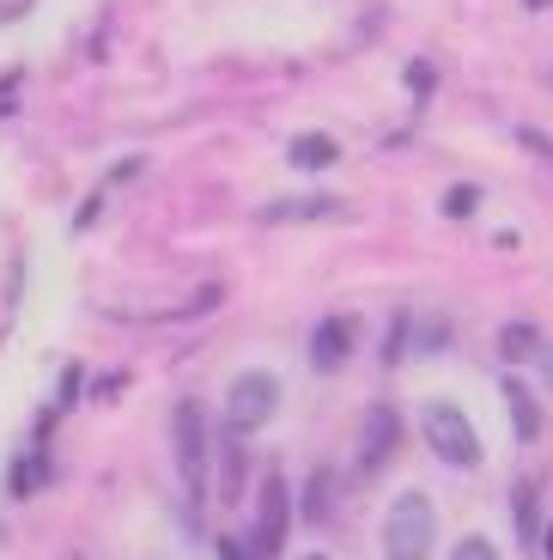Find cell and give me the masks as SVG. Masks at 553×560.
Instances as JSON below:
<instances>
[{
  "label": "cell",
  "instance_id": "6da1fadb",
  "mask_svg": "<svg viewBox=\"0 0 553 560\" xmlns=\"http://www.w3.org/2000/svg\"><path fill=\"white\" fill-rule=\"evenodd\" d=\"M438 542V505L420 488L396 493L384 512V560H426Z\"/></svg>",
  "mask_w": 553,
  "mask_h": 560
},
{
  "label": "cell",
  "instance_id": "7a4b0ae2",
  "mask_svg": "<svg viewBox=\"0 0 553 560\" xmlns=\"http://www.w3.org/2000/svg\"><path fill=\"white\" fill-rule=\"evenodd\" d=\"M420 427H426V445L432 457H444L450 469H474L481 463V433H474V420L462 415L457 402H426V415H420Z\"/></svg>",
  "mask_w": 553,
  "mask_h": 560
},
{
  "label": "cell",
  "instance_id": "3957f363",
  "mask_svg": "<svg viewBox=\"0 0 553 560\" xmlns=\"http://www.w3.org/2000/svg\"><path fill=\"white\" fill-rule=\"evenodd\" d=\"M274 408H280V378L274 372H237V378L225 384V420H232V433L268 427Z\"/></svg>",
  "mask_w": 553,
  "mask_h": 560
},
{
  "label": "cell",
  "instance_id": "277c9868",
  "mask_svg": "<svg viewBox=\"0 0 553 560\" xmlns=\"http://www.w3.org/2000/svg\"><path fill=\"white\" fill-rule=\"evenodd\" d=\"M170 439H177L183 488H189V500L201 505V493H208V420H201V408H195V402L170 408Z\"/></svg>",
  "mask_w": 553,
  "mask_h": 560
},
{
  "label": "cell",
  "instance_id": "5b68a950",
  "mask_svg": "<svg viewBox=\"0 0 553 560\" xmlns=\"http://www.w3.org/2000/svg\"><path fill=\"white\" fill-rule=\"evenodd\" d=\"M286 476H262V488H256V536H249V548H256V560H274L280 548H286Z\"/></svg>",
  "mask_w": 553,
  "mask_h": 560
},
{
  "label": "cell",
  "instance_id": "8992f818",
  "mask_svg": "<svg viewBox=\"0 0 553 560\" xmlns=\"http://www.w3.org/2000/svg\"><path fill=\"white\" fill-rule=\"evenodd\" d=\"M401 445V415L389 402L365 408V427H360V476H377Z\"/></svg>",
  "mask_w": 553,
  "mask_h": 560
},
{
  "label": "cell",
  "instance_id": "52a82bcc",
  "mask_svg": "<svg viewBox=\"0 0 553 560\" xmlns=\"http://www.w3.org/2000/svg\"><path fill=\"white\" fill-rule=\"evenodd\" d=\"M346 353H353V323L322 317L317 329H310V365H317V372H341Z\"/></svg>",
  "mask_w": 553,
  "mask_h": 560
},
{
  "label": "cell",
  "instance_id": "ba28073f",
  "mask_svg": "<svg viewBox=\"0 0 553 560\" xmlns=\"http://www.w3.org/2000/svg\"><path fill=\"white\" fill-rule=\"evenodd\" d=\"M341 201L334 196H298V201H268L262 208V220L268 225H286V220H341Z\"/></svg>",
  "mask_w": 553,
  "mask_h": 560
},
{
  "label": "cell",
  "instance_id": "9c48e42d",
  "mask_svg": "<svg viewBox=\"0 0 553 560\" xmlns=\"http://www.w3.org/2000/svg\"><path fill=\"white\" fill-rule=\"evenodd\" d=\"M244 469H249L244 433H225V439H220V500H225V505L244 500Z\"/></svg>",
  "mask_w": 553,
  "mask_h": 560
},
{
  "label": "cell",
  "instance_id": "30bf717a",
  "mask_svg": "<svg viewBox=\"0 0 553 560\" xmlns=\"http://www.w3.org/2000/svg\"><path fill=\"white\" fill-rule=\"evenodd\" d=\"M286 159L298 171H329V165H341V140H329V135H292Z\"/></svg>",
  "mask_w": 553,
  "mask_h": 560
},
{
  "label": "cell",
  "instance_id": "8fae6325",
  "mask_svg": "<svg viewBox=\"0 0 553 560\" xmlns=\"http://www.w3.org/2000/svg\"><path fill=\"white\" fill-rule=\"evenodd\" d=\"M505 402H511V433H517V445H536V439H541V408H536V396H529L517 378H505Z\"/></svg>",
  "mask_w": 553,
  "mask_h": 560
},
{
  "label": "cell",
  "instance_id": "7c38bea8",
  "mask_svg": "<svg viewBox=\"0 0 553 560\" xmlns=\"http://www.w3.org/2000/svg\"><path fill=\"white\" fill-rule=\"evenodd\" d=\"M536 353H541V329H536V323H505V329H498V360L523 365V360H536Z\"/></svg>",
  "mask_w": 553,
  "mask_h": 560
},
{
  "label": "cell",
  "instance_id": "4fadbf2b",
  "mask_svg": "<svg viewBox=\"0 0 553 560\" xmlns=\"http://www.w3.org/2000/svg\"><path fill=\"white\" fill-rule=\"evenodd\" d=\"M43 481H49V457H43V451H25V457L13 463V476H7V493H13V500H25V493H37Z\"/></svg>",
  "mask_w": 553,
  "mask_h": 560
},
{
  "label": "cell",
  "instance_id": "5bb4252c",
  "mask_svg": "<svg viewBox=\"0 0 553 560\" xmlns=\"http://www.w3.org/2000/svg\"><path fill=\"white\" fill-rule=\"evenodd\" d=\"M511 505H517V542L536 548V536H541V500H536V488H529V481H517Z\"/></svg>",
  "mask_w": 553,
  "mask_h": 560
},
{
  "label": "cell",
  "instance_id": "9a60e30c",
  "mask_svg": "<svg viewBox=\"0 0 553 560\" xmlns=\"http://www.w3.org/2000/svg\"><path fill=\"white\" fill-rule=\"evenodd\" d=\"M329 500H334V469H317V476H310V488H305L298 518H305V524H322V518H329Z\"/></svg>",
  "mask_w": 553,
  "mask_h": 560
},
{
  "label": "cell",
  "instance_id": "2e32d148",
  "mask_svg": "<svg viewBox=\"0 0 553 560\" xmlns=\"http://www.w3.org/2000/svg\"><path fill=\"white\" fill-rule=\"evenodd\" d=\"M474 208H481V189H474V183H457V189L444 196V213H450V220H469Z\"/></svg>",
  "mask_w": 553,
  "mask_h": 560
},
{
  "label": "cell",
  "instance_id": "e0dca14e",
  "mask_svg": "<svg viewBox=\"0 0 553 560\" xmlns=\"http://www.w3.org/2000/svg\"><path fill=\"white\" fill-rule=\"evenodd\" d=\"M450 560H498V548L486 542V536H462V542L450 548Z\"/></svg>",
  "mask_w": 553,
  "mask_h": 560
},
{
  "label": "cell",
  "instance_id": "ac0fdd59",
  "mask_svg": "<svg viewBox=\"0 0 553 560\" xmlns=\"http://www.w3.org/2000/svg\"><path fill=\"white\" fill-rule=\"evenodd\" d=\"M517 140H523L529 153H541V159H553V140H548V135H536V128H517Z\"/></svg>",
  "mask_w": 553,
  "mask_h": 560
},
{
  "label": "cell",
  "instance_id": "d6986e66",
  "mask_svg": "<svg viewBox=\"0 0 553 560\" xmlns=\"http://www.w3.org/2000/svg\"><path fill=\"white\" fill-rule=\"evenodd\" d=\"M408 85H414V98H426V92H432V68H426V61H414V73H408Z\"/></svg>",
  "mask_w": 553,
  "mask_h": 560
},
{
  "label": "cell",
  "instance_id": "ffe728a7",
  "mask_svg": "<svg viewBox=\"0 0 553 560\" xmlns=\"http://www.w3.org/2000/svg\"><path fill=\"white\" fill-rule=\"evenodd\" d=\"M536 372H541V384L553 390V348H548V341H541V353H536Z\"/></svg>",
  "mask_w": 553,
  "mask_h": 560
},
{
  "label": "cell",
  "instance_id": "44dd1931",
  "mask_svg": "<svg viewBox=\"0 0 553 560\" xmlns=\"http://www.w3.org/2000/svg\"><path fill=\"white\" fill-rule=\"evenodd\" d=\"M220 560H244V542H237V536H220Z\"/></svg>",
  "mask_w": 553,
  "mask_h": 560
},
{
  "label": "cell",
  "instance_id": "7402d4cb",
  "mask_svg": "<svg viewBox=\"0 0 553 560\" xmlns=\"http://www.w3.org/2000/svg\"><path fill=\"white\" fill-rule=\"evenodd\" d=\"M548 560H553V530H548Z\"/></svg>",
  "mask_w": 553,
  "mask_h": 560
},
{
  "label": "cell",
  "instance_id": "603a6c76",
  "mask_svg": "<svg viewBox=\"0 0 553 560\" xmlns=\"http://www.w3.org/2000/svg\"><path fill=\"white\" fill-rule=\"evenodd\" d=\"M305 560H329V555H305Z\"/></svg>",
  "mask_w": 553,
  "mask_h": 560
},
{
  "label": "cell",
  "instance_id": "cb8c5ba5",
  "mask_svg": "<svg viewBox=\"0 0 553 560\" xmlns=\"http://www.w3.org/2000/svg\"><path fill=\"white\" fill-rule=\"evenodd\" d=\"M536 7H548V0H536Z\"/></svg>",
  "mask_w": 553,
  "mask_h": 560
}]
</instances>
